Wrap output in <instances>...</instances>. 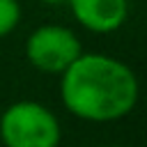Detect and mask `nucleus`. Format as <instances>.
<instances>
[{"instance_id": "nucleus-1", "label": "nucleus", "mask_w": 147, "mask_h": 147, "mask_svg": "<svg viewBox=\"0 0 147 147\" xmlns=\"http://www.w3.org/2000/svg\"><path fill=\"white\" fill-rule=\"evenodd\" d=\"M60 96L64 108L87 122H115L138 101V78L117 57L80 53L62 74Z\"/></svg>"}, {"instance_id": "nucleus-4", "label": "nucleus", "mask_w": 147, "mask_h": 147, "mask_svg": "<svg viewBox=\"0 0 147 147\" xmlns=\"http://www.w3.org/2000/svg\"><path fill=\"white\" fill-rule=\"evenodd\" d=\"M74 18L90 32L108 34L129 18V0H67Z\"/></svg>"}, {"instance_id": "nucleus-3", "label": "nucleus", "mask_w": 147, "mask_h": 147, "mask_svg": "<svg viewBox=\"0 0 147 147\" xmlns=\"http://www.w3.org/2000/svg\"><path fill=\"white\" fill-rule=\"evenodd\" d=\"M83 53L80 39L74 30L55 23L39 25L25 41L28 62L44 74H64Z\"/></svg>"}, {"instance_id": "nucleus-6", "label": "nucleus", "mask_w": 147, "mask_h": 147, "mask_svg": "<svg viewBox=\"0 0 147 147\" xmlns=\"http://www.w3.org/2000/svg\"><path fill=\"white\" fill-rule=\"evenodd\" d=\"M41 2H46V5H60V2H67V0H41Z\"/></svg>"}, {"instance_id": "nucleus-5", "label": "nucleus", "mask_w": 147, "mask_h": 147, "mask_svg": "<svg viewBox=\"0 0 147 147\" xmlns=\"http://www.w3.org/2000/svg\"><path fill=\"white\" fill-rule=\"evenodd\" d=\"M21 21V5L18 0H0V39L11 34Z\"/></svg>"}, {"instance_id": "nucleus-2", "label": "nucleus", "mask_w": 147, "mask_h": 147, "mask_svg": "<svg viewBox=\"0 0 147 147\" xmlns=\"http://www.w3.org/2000/svg\"><path fill=\"white\" fill-rule=\"evenodd\" d=\"M5 147H57L60 124L55 115L37 101H16L0 117Z\"/></svg>"}, {"instance_id": "nucleus-7", "label": "nucleus", "mask_w": 147, "mask_h": 147, "mask_svg": "<svg viewBox=\"0 0 147 147\" xmlns=\"http://www.w3.org/2000/svg\"><path fill=\"white\" fill-rule=\"evenodd\" d=\"M106 147H117V145H106Z\"/></svg>"}]
</instances>
